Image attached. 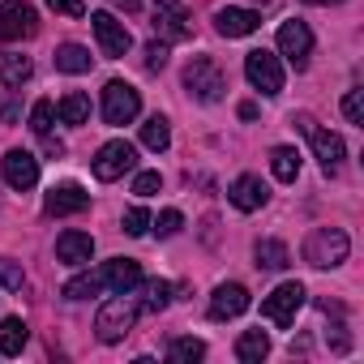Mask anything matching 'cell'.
<instances>
[{
    "label": "cell",
    "mask_w": 364,
    "mask_h": 364,
    "mask_svg": "<svg viewBox=\"0 0 364 364\" xmlns=\"http://www.w3.org/2000/svg\"><path fill=\"white\" fill-rule=\"evenodd\" d=\"M26 338H31V330H26L22 317H5V321H0V355H22Z\"/></svg>",
    "instance_id": "cell-24"
},
{
    "label": "cell",
    "mask_w": 364,
    "mask_h": 364,
    "mask_svg": "<svg viewBox=\"0 0 364 364\" xmlns=\"http://www.w3.org/2000/svg\"><path fill=\"white\" fill-rule=\"evenodd\" d=\"M266 198H270V189L262 185V176H236L232 180V189H228V202L236 206V210H245V215H253V210H262L266 206Z\"/></svg>",
    "instance_id": "cell-13"
},
{
    "label": "cell",
    "mask_w": 364,
    "mask_h": 364,
    "mask_svg": "<svg viewBox=\"0 0 364 364\" xmlns=\"http://www.w3.org/2000/svg\"><path fill=\"white\" fill-rule=\"evenodd\" d=\"M150 26H154V39H163V43H180V39L193 35V22H189L185 0H154Z\"/></svg>",
    "instance_id": "cell-4"
},
{
    "label": "cell",
    "mask_w": 364,
    "mask_h": 364,
    "mask_svg": "<svg viewBox=\"0 0 364 364\" xmlns=\"http://www.w3.org/2000/svg\"><path fill=\"white\" fill-rule=\"evenodd\" d=\"M300 309H304V283H279V287L262 300V317L274 321L279 330H287Z\"/></svg>",
    "instance_id": "cell-6"
},
{
    "label": "cell",
    "mask_w": 364,
    "mask_h": 364,
    "mask_svg": "<svg viewBox=\"0 0 364 364\" xmlns=\"http://www.w3.org/2000/svg\"><path fill=\"white\" fill-rule=\"evenodd\" d=\"M99 274H103V287L107 291H133L141 283V266L133 257H112V262L99 266Z\"/></svg>",
    "instance_id": "cell-18"
},
{
    "label": "cell",
    "mask_w": 364,
    "mask_h": 364,
    "mask_svg": "<svg viewBox=\"0 0 364 364\" xmlns=\"http://www.w3.org/2000/svg\"><path fill=\"white\" fill-rule=\"evenodd\" d=\"M309 137H313V154H317V163H321V171L326 176H334L338 167H343V159H347V146H343V137L338 133H330V129H309Z\"/></svg>",
    "instance_id": "cell-14"
},
{
    "label": "cell",
    "mask_w": 364,
    "mask_h": 364,
    "mask_svg": "<svg viewBox=\"0 0 364 364\" xmlns=\"http://www.w3.org/2000/svg\"><path fill=\"white\" fill-rule=\"evenodd\" d=\"M90 26H95L99 52H103V56H112V60H120V56L133 48V35H129V26H124L120 18H112L107 9H95V14H90Z\"/></svg>",
    "instance_id": "cell-8"
},
{
    "label": "cell",
    "mask_w": 364,
    "mask_h": 364,
    "mask_svg": "<svg viewBox=\"0 0 364 364\" xmlns=\"http://www.w3.org/2000/svg\"><path fill=\"white\" fill-rule=\"evenodd\" d=\"M99 291H107V287H103V274H99V270L73 274V279L65 283V300H90V296H99Z\"/></svg>",
    "instance_id": "cell-28"
},
{
    "label": "cell",
    "mask_w": 364,
    "mask_h": 364,
    "mask_svg": "<svg viewBox=\"0 0 364 364\" xmlns=\"http://www.w3.org/2000/svg\"><path fill=\"white\" fill-rule=\"evenodd\" d=\"M14 116H18V107H14V99H0V120H5V124H9Z\"/></svg>",
    "instance_id": "cell-39"
},
{
    "label": "cell",
    "mask_w": 364,
    "mask_h": 364,
    "mask_svg": "<svg viewBox=\"0 0 364 364\" xmlns=\"http://www.w3.org/2000/svg\"><path fill=\"white\" fill-rule=\"evenodd\" d=\"M120 228H124V236H146V232H150V215H146V206H133V210H124Z\"/></svg>",
    "instance_id": "cell-32"
},
{
    "label": "cell",
    "mask_w": 364,
    "mask_h": 364,
    "mask_svg": "<svg viewBox=\"0 0 364 364\" xmlns=\"http://www.w3.org/2000/svg\"><path fill=\"white\" fill-rule=\"evenodd\" d=\"M257 266L262 270H287L291 266V253H287V245L283 240H257Z\"/></svg>",
    "instance_id": "cell-27"
},
{
    "label": "cell",
    "mask_w": 364,
    "mask_h": 364,
    "mask_svg": "<svg viewBox=\"0 0 364 364\" xmlns=\"http://www.w3.org/2000/svg\"><path fill=\"white\" fill-rule=\"evenodd\" d=\"M90 206V193L82 189V185H56L52 193H48V202H43V210L52 215V219H65V215H82Z\"/></svg>",
    "instance_id": "cell-17"
},
{
    "label": "cell",
    "mask_w": 364,
    "mask_h": 364,
    "mask_svg": "<svg viewBox=\"0 0 364 364\" xmlns=\"http://www.w3.org/2000/svg\"><path fill=\"white\" fill-rule=\"evenodd\" d=\"M56 257H60L65 266H90V257H95V236H90V232H77V228L60 232V236H56Z\"/></svg>",
    "instance_id": "cell-15"
},
{
    "label": "cell",
    "mask_w": 364,
    "mask_h": 364,
    "mask_svg": "<svg viewBox=\"0 0 364 364\" xmlns=\"http://www.w3.org/2000/svg\"><path fill=\"white\" fill-rule=\"evenodd\" d=\"M163 189V176L159 171H137V180H133V193L137 198H154Z\"/></svg>",
    "instance_id": "cell-34"
},
{
    "label": "cell",
    "mask_w": 364,
    "mask_h": 364,
    "mask_svg": "<svg viewBox=\"0 0 364 364\" xmlns=\"http://www.w3.org/2000/svg\"><path fill=\"white\" fill-rule=\"evenodd\" d=\"M257 26H262V14H253V9H236V5H228V9L215 14V31H219L223 39H245V35H253Z\"/></svg>",
    "instance_id": "cell-16"
},
{
    "label": "cell",
    "mask_w": 364,
    "mask_h": 364,
    "mask_svg": "<svg viewBox=\"0 0 364 364\" xmlns=\"http://www.w3.org/2000/svg\"><path fill=\"white\" fill-rule=\"evenodd\" d=\"M141 112V95L129 82H107L103 86V120L107 124H133Z\"/></svg>",
    "instance_id": "cell-9"
},
{
    "label": "cell",
    "mask_w": 364,
    "mask_h": 364,
    "mask_svg": "<svg viewBox=\"0 0 364 364\" xmlns=\"http://www.w3.org/2000/svg\"><path fill=\"white\" fill-rule=\"evenodd\" d=\"M116 5H124V9H137V5H141V0H116Z\"/></svg>",
    "instance_id": "cell-41"
},
{
    "label": "cell",
    "mask_w": 364,
    "mask_h": 364,
    "mask_svg": "<svg viewBox=\"0 0 364 364\" xmlns=\"http://www.w3.org/2000/svg\"><path fill=\"white\" fill-rule=\"evenodd\" d=\"M95 176L99 180H120L124 171H133L137 167V146H129L124 137H116V141H107V146H99V154H95Z\"/></svg>",
    "instance_id": "cell-10"
},
{
    "label": "cell",
    "mask_w": 364,
    "mask_h": 364,
    "mask_svg": "<svg viewBox=\"0 0 364 364\" xmlns=\"http://www.w3.org/2000/svg\"><path fill=\"white\" fill-rule=\"evenodd\" d=\"M0 171H5L9 189H35L39 185V159L31 150H9L5 163H0Z\"/></svg>",
    "instance_id": "cell-12"
},
{
    "label": "cell",
    "mask_w": 364,
    "mask_h": 364,
    "mask_svg": "<svg viewBox=\"0 0 364 364\" xmlns=\"http://www.w3.org/2000/svg\"><path fill=\"white\" fill-rule=\"evenodd\" d=\"M39 35V14L26 0H5L0 5V43H18V39H31Z\"/></svg>",
    "instance_id": "cell-7"
},
{
    "label": "cell",
    "mask_w": 364,
    "mask_h": 364,
    "mask_svg": "<svg viewBox=\"0 0 364 364\" xmlns=\"http://www.w3.org/2000/svg\"><path fill=\"white\" fill-rule=\"evenodd\" d=\"M270 171H274V180H283V185H296V176H300V150L296 146H274L270 150Z\"/></svg>",
    "instance_id": "cell-22"
},
{
    "label": "cell",
    "mask_w": 364,
    "mask_h": 364,
    "mask_svg": "<svg viewBox=\"0 0 364 364\" xmlns=\"http://www.w3.org/2000/svg\"><path fill=\"white\" fill-rule=\"evenodd\" d=\"M133 291H137V300H141V313H159V309L171 304V291H176V287H171L167 279H141Z\"/></svg>",
    "instance_id": "cell-20"
},
{
    "label": "cell",
    "mask_w": 364,
    "mask_h": 364,
    "mask_svg": "<svg viewBox=\"0 0 364 364\" xmlns=\"http://www.w3.org/2000/svg\"><path fill=\"white\" fill-rule=\"evenodd\" d=\"M22 283H26L22 266L9 262V257H0V287H5V291H22Z\"/></svg>",
    "instance_id": "cell-33"
},
{
    "label": "cell",
    "mask_w": 364,
    "mask_h": 364,
    "mask_svg": "<svg viewBox=\"0 0 364 364\" xmlns=\"http://www.w3.org/2000/svg\"><path fill=\"white\" fill-rule=\"evenodd\" d=\"M202 355H206V343H202V338H193V334L171 338V343H167V360H176V364H193V360H202Z\"/></svg>",
    "instance_id": "cell-29"
},
{
    "label": "cell",
    "mask_w": 364,
    "mask_h": 364,
    "mask_svg": "<svg viewBox=\"0 0 364 364\" xmlns=\"http://www.w3.org/2000/svg\"><path fill=\"white\" fill-rule=\"evenodd\" d=\"M245 77H249V86L262 90L266 99L283 95V65H279V56L266 52V48H257V52L245 56Z\"/></svg>",
    "instance_id": "cell-5"
},
{
    "label": "cell",
    "mask_w": 364,
    "mask_h": 364,
    "mask_svg": "<svg viewBox=\"0 0 364 364\" xmlns=\"http://www.w3.org/2000/svg\"><path fill=\"white\" fill-rule=\"evenodd\" d=\"M141 146H146V150H154V154H163V150L171 146V129H167V120H163V116H150V120L141 124Z\"/></svg>",
    "instance_id": "cell-30"
},
{
    "label": "cell",
    "mask_w": 364,
    "mask_h": 364,
    "mask_svg": "<svg viewBox=\"0 0 364 364\" xmlns=\"http://www.w3.org/2000/svg\"><path fill=\"white\" fill-rule=\"evenodd\" d=\"M48 5H52L56 14H65V18H82V14H86L82 0H48Z\"/></svg>",
    "instance_id": "cell-38"
},
{
    "label": "cell",
    "mask_w": 364,
    "mask_h": 364,
    "mask_svg": "<svg viewBox=\"0 0 364 364\" xmlns=\"http://www.w3.org/2000/svg\"><path fill=\"white\" fill-rule=\"evenodd\" d=\"M150 223H154V232H159V236H176L180 228H185V215H180V210H163V215H159V219H150Z\"/></svg>",
    "instance_id": "cell-36"
},
{
    "label": "cell",
    "mask_w": 364,
    "mask_h": 364,
    "mask_svg": "<svg viewBox=\"0 0 364 364\" xmlns=\"http://www.w3.org/2000/svg\"><path fill=\"white\" fill-rule=\"evenodd\" d=\"M185 90H189L198 103H219V99L228 95V77H223V69H219L210 56H193V60L185 65Z\"/></svg>",
    "instance_id": "cell-3"
},
{
    "label": "cell",
    "mask_w": 364,
    "mask_h": 364,
    "mask_svg": "<svg viewBox=\"0 0 364 364\" xmlns=\"http://www.w3.org/2000/svg\"><path fill=\"white\" fill-rule=\"evenodd\" d=\"M163 65H167V43H163V39L146 43V69H150V73H159Z\"/></svg>",
    "instance_id": "cell-37"
},
{
    "label": "cell",
    "mask_w": 364,
    "mask_h": 364,
    "mask_svg": "<svg viewBox=\"0 0 364 364\" xmlns=\"http://www.w3.org/2000/svg\"><path fill=\"white\" fill-rule=\"evenodd\" d=\"M31 73H35L31 56H22V52H0V82H5V86H22V82H31Z\"/></svg>",
    "instance_id": "cell-23"
},
{
    "label": "cell",
    "mask_w": 364,
    "mask_h": 364,
    "mask_svg": "<svg viewBox=\"0 0 364 364\" xmlns=\"http://www.w3.org/2000/svg\"><path fill=\"white\" fill-rule=\"evenodd\" d=\"M343 116L351 124H364V90H347L343 95Z\"/></svg>",
    "instance_id": "cell-35"
},
{
    "label": "cell",
    "mask_w": 364,
    "mask_h": 364,
    "mask_svg": "<svg viewBox=\"0 0 364 364\" xmlns=\"http://www.w3.org/2000/svg\"><path fill=\"white\" fill-rule=\"evenodd\" d=\"M266 355H270L266 330H245V334L236 338V360H240V364H262Z\"/></svg>",
    "instance_id": "cell-21"
},
{
    "label": "cell",
    "mask_w": 364,
    "mask_h": 364,
    "mask_svg": "<svg viewBox=\"0 0 364 364\" xmlns=\"http://www.w3.org/2000/svg\"><path fill=\"white\" fill-rule=\"evenodd\" d=\"M249 309V291L240 283H219L215 296H210V317L215 321H228V317H240Z\"/></svg>",
    "instance_id": "cell-19"
},
{
    "label": "cell",
    "mask_w": 364,
    "mask_h": 364,
    "mask_svg": "<svg viewBox=\"0 0 364 364\" xmlns=\"http://www.w3.org/2000/svg\"><path fill=\"white\" fill-rule=\"evenodd\" d=\"M279 56H287V65L291 69H304L309 65V56H313V31L304 26V22H283L279 26Z\"/></svg>",
    "instance_id": "cell-11"
},
{
    "label": "cell",
    "mask_w": 364,
    "mask_h": 364,
    "mask_svg": "<svg viewBox=\"0 0 364 364\" xmlns=\"http://www.w3.org/2000/svg\"><path fill=\"white\" fill-rule=\"evenodd\" d=\"M257 116V103H240V120H253Z\"/></svg>",
    "instance_id": "cell-40"
},
{
    "label": "cell",
    "mask_w": 364,
    "mask_h": 364,
    "mask_svg": "<svg viewBox=\"0 0 364 364\" xmlns=\"http://www.w3.org/2000/svg\"><path fill=\"white\" fill-rule=\"evenodd\" d=\"M304 5H338V0H304Z\"/></svg>",
    "instance_id": "cell-42"
},
{
    "label": "cell",
    "mask_w": 364,
    "mask_h": 364,
    "mask_svg": "<svg viewBox=\"0 0 364 364\" xmlns=\"http://www.w3.org/2000/svg\"><path fill=\"white\" fill-rule=\"evenodd\" d=\"M56 116H60L65 124H86V120H90V99H86L82 90H69V95L56 103Z\"/></svg>",
    "instance_id": "cell-26"
},
{
    "label": "cell",
    "mask_w": 364,
    "mask_h": 364,
    "mask_svg": "<svg viewBox=\"0 0 364 364\" xmlns=\"http://www.w3.org/2000/svg\"><path fill=\"white\" fill-rule=\"evenodd\" d=\"M90 52L82 48V43H60L56 48V69L60 73H90Z\"/></svg>",
    "instance_id": "cell-25"
},
{
    "label": "cell",
    "mask_w": 364,
    "mask_h": 364,
    "mask_svg": "<svg viewBox=\"0 0 364 364\" xmlns=\"http://www.w3.org/2000/svg\"><path fill=\"white\" fill-rule=\"evenodd\" d=\"M347 253H351V240H347L343 228H313L309 240H304V262L317 266V270H334V266H343Z\"/></svg>",
    "instance_id": "cell-2"
},
{
    "label": "cell",
    "mask_w": 364,
    "mask_h": 364,
    "mask_svg": "<svg viewBox=\"0 0 364 364\" xmlns=\"http://www.w3.org/2000/svg\"><path fill=\"white\" fill-rule=\"evenodd\" d=\"M52 120H56V107H52V99H39V103L31 107V129H35L39 137H48V133H52Z\"/></svg>",
    "instance_id": "cell-31"
},
{
    "label": "cell",
    "mask_w": 364,
    "mask_h": 364,
    "mask_svg": "<svg viewBox=\"0 0 364 364\" xmlns=\"http://www.w3.org/2000/svg\"><path fill=\"white\" fill-rule=\"evenodd\" d=\"M137 317H141V300H137V291H112V300L95 313V334H99V343H120L133 326H137Z\"/></svg>",
    "instance_id": "cell-1"
}]
</instances>
